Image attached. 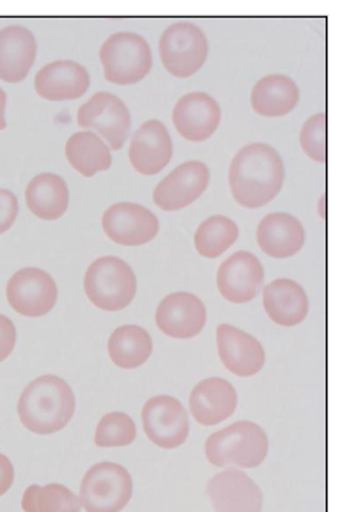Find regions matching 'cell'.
I'll return each mask as SVG.
<instances>
[{"label":"cell","instance_id":"obj_1","mask_svg":"<svg viewBox=\"0 0 347 512\" xmlns=\"http://www.w3.org/2000/svg\"><path fill=\"white\" fill-rule=\"evenodd\" d=\"M284 178L286 169L277 149L263 142L248 144L238 151L229 171L232 197L250 210L273 201L284 185Z\"/></svg>","mask_w":347,"mask_h":512},{"label":"cell","instance_id":"obj_2","mask_svg":"<svg viewBox=\"0 0 347 512\" xmlns=\"http://www.w3.org/2000/svg\"><path fill=\"white\" fill-rule=\"evenodd\" d=\"M75 415V394L66 381L45 374L24 388L18 401V417L36 435H54Z\"/></svg>","mask_w":347,"mask_h":512},{"label":"cell","instance_id":"obj_3","mask_svg":"<svg viewBox=\"0 0 347 512\" xmlns=\"http://www.w3.org/2000/svg\"><path fill=\"white\" fill-rule=\"evenodd\" d=\"M268 450L266 431L248 420L216 431L206 442V458L218 468H255L264 463Z\"/></svg>","mask_w":347,"mask_h":512},{"label":"cell","instance_id":"obj_4","mask_svg":"<svg viewBox=\"0 0 347 512\" xmlns=\"http://www.w3.org/2000/svg\"><path fill=\"white\" fill-rule=\"evenodd\" d=\"M84 289L87 298L101 311H123L135 298L137 277L123 259L100 257L87 268Z\"/></svg>","mask_w":347,"mask_h":512},{"label":"cell","instance_id":"obj_5","mask_svg":"<svg viewBox=\"0 0 347 512\" xmlns=\"http://www.w3.org/2000/svg\"><path fill=\"white\" fill-rule=\"evenodd\" d=\"M105 78L117 86L137 84L153 66V54L146 39L137 32H116L100 50Z\"/></svg>","mask_w":347,"mask_h":512},{"label":"cell","instance_id":"obj_6","mask_svg":"<svg viewBox=\"0 0 347 512\" xmlns=\"http://www.w3.org/2000/svg\"><path fill=\"white\" fill-rule=\"evenodd\" d=\"M133 495L132 475L116 463H98L80 484V505L85 512H121Z\"/></svg>","mask_w":347,"mask_h":512},{"label":"cell","instance_id":"obj_7","mask_svg":"<svg viewBox=\"0 0 347 512\" xmlns=\"http://www.w3.org/2000/svg\"><path fill=\"white\" fill-rule=\"evenodd\" d=\"M209 45L201 27L190 22L170 25L160 39V57L172 77H192L208 59Z\"/></svg>","mask_w":347,"mask_h":512},{"label":"cell","instance_id":"obj_8","mask_svg":"<svg viewBox=\"0 0 347 512\" xmlns=\"http://www.w3.org/2000/svg\"><path fill=\"white\" fill-rule=\"evenodd\" d=\"M78 125L94 130L107 140L108 146L119 151L130 135L132 116L124 101L112 93H96L78 109Z\"/></svg>","mask_w":347,"mask_h":512},{"label":"cell","instance_id":"obj_9","mask_svg":"<svg viewBox=\"0 0 347 512\" xmlns=\"http://www.w3.org/2000/svg\"><path fill=\"white\" fill-rule=\"evenodd\" d=\"M147 438L162 449H178L190 435V420L185 406L176 397H151L142 410Z\"/></svg>","mask_w":347,"mask_h":512},{"label":"cell","instance_id":"obj_10","mask_svg":"<svg viewBox=\"0 0 347 512\" xmlns=\"http://www.w3.org/2000/svg\"><path fill=\"white\" fill-rule=\"evenodd\" d=\"M9 305L22 316L41 318L54 309L57 302V286L52 275L39 268H24L16 272L8 282Z\"/></svg>","mask_w":347,"mask_h":512},{"label":"cell","instance_id":"obj_11","mask_svg":"<svg viewBox=\"0 0 347 512\" xmlns=\"http://www.w3.org/2000/svg\"><path fill=\"white\" fill-rule=\"evenodd\" d=\"M103 231L114 243L139 247L156 238L160 222L156 215L140 204L117 202L103 215Z\"/></svg>","mask_w":347,"mask_h":512},{"label":"cell","instance_id":"obj_12","mask_svg":"<svg viewBox=\"0 0 347 512\" xmlns=\"http://www.w3.org/2000/svg\"><path fill=\"white\" fill-rule=\"evenodd\" d=\"M206 493L215 512L263 511V491L238 468L216 474L208 482Z\"/></svg>","mask_w":347,"mask_h":512},{"label":"cell","instance_id":"obj_13","mask_svg":"<svg viewBox=\"0 0 347 512\" xmlns=\"http://www.w3.org/2000/svg\"><path fill=\"white\" fill-rule=\"evenodd\" d=\"M209 185V169L199 160L181 163L155 188L156 206L163 211L183 210L197 201Z\"/></svg>","mask_w":347,"mask_h":512},{"label":"cell","instance_id":"obj_14","mask_svg":"<svg viewBox=\"0 0 347 512\" xmlns=\"http://www.w3.org/2000/svg\"><path fill=\"white\" fill-rule=\"evenodd\" d=\"M263 282V264L250 252H236L227 257L216 275L218 291L231 303L254 300Z\"/></svg>","mask_w":347,"mask_h":512},{"label":"cell","instance_id":"obj_15","mask_svg":"<svg viewBox=\"0 0 347 512\" xmlns=\"http://www.w3.org/2000/svg\"><path fill=\"white\" fill-rule=\"evenodd\" d=\"M216 344L218 355L232 374L248 378L263 369L266 353L263 344L254 335L224 323L216 328Z\"/></svg>","mask_w":347,"mask_h":512},{"label":"cell","instance_id":"obj_16","mask_svg":"<svg viewBox=\"0 0 347 512\" xmlns=\"http://www.w3.org/2000/svg\"><path fill=\"white\" fill-rule=\"evenodd\" d=\"M156 325L172 339H192L206 325V307L192 293H172L158 305Z\"/></svg>","mask_w":347,"mask_h":512},{"label":"cell","instance_id":"obj_17","mask_svg":"<svg viewBox=\"0 0 347 512\" xmlns=\"http://www.w3.org/2000/svg\"><path fill=\"white\" fill-rule=\"evenodd\" d=\"M222 110L218 101L206 93H190L183 96L174 107L172 121L186 140H208L220 125Z\"/></svg>","mask_w":347,"mask_h":512},{"label":"cell","instance_id":"obj_18","mask_svg":"<svg viewBox=\"0 0 347 512\" xmlns=\"http://www.w3.org/2000/svg\"><path fill=\"white\" fill-rule=\"evenodd\" d=\"M172 160V139L162 121L151 119L133 135L130 144V162L133 169L144 176L162 172Z\"/></svg>","mask_w":347,"mask_h":512},{"label":"cell","instance_id":"obj_19","mask_svg":"<svg viewBox=\"0 0 347 512\" xmlns=\"http://www.w3.org/2000/svg\"><path fill=\"white\" fill-rule=\"evenodd\" d=\"M91 84L89 71L75 61H55L41 68L34 80V87L41 98L48 101L77 100L84 96Z\"/></svg>","mask_w":347,"mask_h":512},{"label":"cell","instance_id":"obj_20","mask_svg":"<svg viewBox=\"0 0 347 512\" xmlns=\"http://www.w3.org/2000/svg\"><path fill=\"white\" fill-rule=\"evenodd\" d=\"M238 392L224 378H209L195 385L190 396V413L202 426H216L236 412Z\"/></svg>","mask_w":347,"mask_h":512},{"label":"cell","instance_id":"obj_21","mask_svg":"<svg viewBox=\"0 0 347 512\" xmlns=\"http://www.w3.org/2000/svg\"><path fill=\"white\" fill-rule=\"evenodd\" d=\"M38 43L29 29L9 25L0 31V78L4 82H22L36 61Z\"/></svg>","mask_w":347,"mask_h":512},{"label":"cell","instance_id":"obj_22","mask_svg":"<svg viewBox=\"0 0 347 512\" xmlns=\"http://www.w3.org/2000/svg\"><path fill=\"white\" fill-rule=\"evenodd\" d=\"M257 243L264 254L286 259L300 252L305 243V229L300 220L289 213H271L257 227Z\"/></svg>","mask_w":347,"mask_h":512},{"label":"cell","instance_id":"obj_23","mask_svg":"<svg viewBox=\"0 0 347 512\" xmlns=\"http://www.w3.org/2000/svg\"><path fill=\"white\" fill-rule=\"evenodd\" d=\"M264 309L273 323L280 326L300 325L309 314L305 289L291 279H277L264 288Z\"/></svg>","mask_w":347,"mask_h":512},{"label":"cell","instance_id":"obj_24","mask_svg":"<svg viewBox=\"0 0 347 512\" xmlns=\"http://www.w3.org/2000/svg\"><path fill=\"white\" fill-rule=\"evenodd\" d=\"M25 201L36 217L43 220H57L68 210L70 190L61 176L45 172V174H38L29 183V187L25 190Z\"/></svg>","mask_w":347,"mask_h":512},{"label":"cell","instance_id":"obj_25","mask_svg":"<svg viewBox=\"0 0 347 512\" xmlns=\"http://www.w3.org/2000/svg\"><path fill=\"white\" fill-rule=\"evenodd\" d=\"M300 91L293 78L268 75L252 89V109L264 117L286 116L298 105Z\"/></svg>","mask_w":347,"mask_h":512},{"label":"cell","instance_id":"obj_26","mask_svg":"<svg viewBox=\"0 0 347 512\" xmlns=\"http://www.w3.org/2000/svg\"><path fill=\"white\" fill-rule=\"evenodd\" d=\"M151 353L153 339L142 326H119L108 339L110 360L121 369H137L146 364Z\"/></svg>","mask_w":347,"mask_h":512},{"label":"cell","instance_id":"obj_27","mask_svg":"<svg viewBox=\"0 0 347 512\" xmlns=\"http://www.w3.org/2000/svg\"><path fill=\"white\" fill-rule=\"evenodd\" d=\"M66 158L71 167L85 178L108 171L112 165L110 148L100 139V135L89 130L71 135L66 142Z\"/></svg>","mask_w":347,"mask_h":512},{"label":"cell","instance_id":"obj_28","mask_svg":"<svg viewBox=\"0 0 347 512\" xmlns=\"http://www.w3.org/2000/svg\"><path fill=\"white\" fill-rule=\"evenodd\" d=\"M240 236V229L234 220L224 215H216L204 220L195 233V249L202 257L215 259L225 250L231 249Z\"/></svg>","mask_w":347,"mask_h":512},{"label":"cell","instance_id":"obj_29","mask_svg":"<svg viewBox=\"0 0 347 512\" xmlns=\"http://www.w3.org/2000/svg\"><path fill=\"white\" fill-rule=\"evenodd\" d=\"M25 512H80V498L62 484L29 486L22 498Z\"/></svg>","mask_w":347,"mask_h":512},{"label":"cell","instance_id":"obj_30","mask_svg":"<svg viewBox=\"0 0 347 512\" xmlns=\"http://www.w3.org/2000/svg\"><path fill=\"white\" fill-rule=\"evenodd\" d=\"M137 438V427L130 415L123 412L107 413L96 427L94 443L103 449L126 447Z\"/></svg>","mask_w":347,"mask_h":512},{"label":"cell","instance_id":"obj_31","mask_svg":"<svg viewBox=\"0 0 347 512\" xmlns=\"http://www.w3.org/2000/svg\"><path fill=\"white\" fill-rule=\"evenodd\" d=\"M300 144L303 151L314 162L326 163L328 160V117L316 114L307 119L300 133Z\"/></svg>","mask_w":347,"mask_h":512},{"label":"cell","instance_id":"obj_32","mask_svg":"<svg viewBox=\"0 0 347 512\" xmlns=\"http://www.w3.org/2000/svg\"><path fill=\"white\" fill-rule=\"evenodd\" d=\"M18 215V199L8 188H0V234L6 233L15 224Z\"/></svg>","mask_w":347,"mask_h":512},{"label":"cell","instance_id":"obj_33","mask_svg":"<svg viewBox=\"0 0 347 512\" xmlns=\"http://www.w3.org/2000/svg\"><path fill=\"white\" fill-rule=\"evenodd\" d=\"M16 344V328L13 321L0 314V362H4L6 358L13 353Z\"/></svg>","mask_w":347,"mask_h":512},{"label":"cell","instance_id":"obj_34","mask_svg":"<svg viewBox=\"0 0 347 512\" xmlns=\"http://www.w3.org/2000/svg\"><path fill=\"white\" fill-rule=\"evenodd\" d=\"M15 482V468L8 456L0 454V497L6 495Z\"/></svg>","mask_w":347,"mask_h":512},{"label":"cell","instance_id":"obj_35","mask_svg":"<svg viewBox=\"0 0 347 512\" xmlns=\"http://www.w3.org/2000/svg\"><path fill=\"white\" fill-rule=\"evenodd\" d=\"M6 93L0 89V130L6 128V117H4V110H6Z\"/></svg>","mask_w":347,"mask_h":512},{"label":"cell","instance_id":"obj_36","mask_svg":"<svg viewBox=\"0 0 347 512\" xmlns=\"http://www.w3.org/2000/svg\"><path fill=\"white\" fill-rule=\"evenodd\" d=\"M324 204H326V194L321 197V217L326 218V211H324Z\"/></svg>","mask_w":347,"mask_h":512}]
</instances>
